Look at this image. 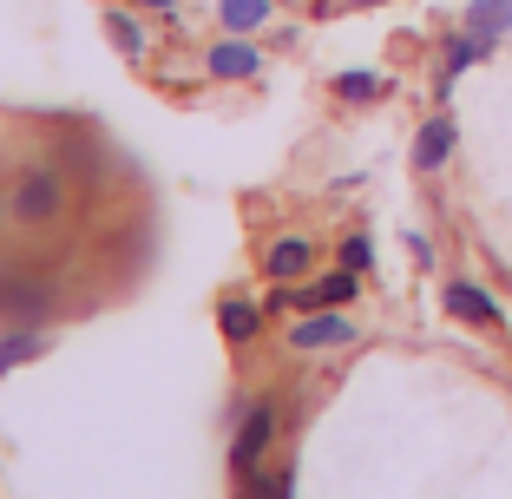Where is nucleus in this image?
Returning <instances> with one entry per match:
<instances>
[{
  "mask_svg": "<svg viewBox=\"0 0 512 499\" xmlns=\"http://www.w3.org/2000/svg\"><path fill=\"white\" fill-rule=\"evenodd\" d=\"M66 178H73L66 165H27V171H20L14 197H7L14 224L20 230H46V224H53V217L66 211Z\"/></svg>",
  "mask_w": 512,
  "mask_h": 499,
  "instance_id": "f257e3e1",
  "label": "nucleus"
},
{
  "mask_svg": "<svg viewBox=\"0 0 512 499\" xmlns=\"http://www.w3.org/2000/svg\"><path fill=\"white\" fill-rule=\"evenodd\" d=\"M276 427H283V408H276V401H250V408H243L237 434H230V473H237V480H250V473L270 460Z\"/></svg>",
  "mask_w": 512,
  "mask_h": 499,
  "instance_id": "f03ea898",
  "label": "nucleus"
},
{
  "mask_svg": "<svg viewBox=\"0 0 512 499\" xmlns=\"http://www.w3.org/2000/svg\"><path fill=\"white\" fill-rule=\"evenodd\" d=\"M53 276L27 270V263H0V316L7 322H46V309H53Z\"/></svg>",
  "mask_w": 512,
  "mask_h": 499,
  "instance_id": "7ed1b4c3",
  "label": "nucleus"
},
{
  "mask_svg": "<svg viewBox=\"0 0 512 499\" xmlns=\"http://www.w3.org/2000/svg\"><path fill=\"white\" fill-rule=\"evenodd\" d=\"M355 335H362V329H355L348 309H302V316L289 322L283 342L296 348V355H329V348H348Z\"/></svg>",
  "mask_w": 512,
  "mask_h": 499,
  "instance_id": "20e7f679",
  "label": "nucleus"
},
{
  "mask_svg": "<svg viewBox=\"0 0 512 499\" xmlns=\"http://www.w3.org/2000/svg\"><path fill=\"white\" fill-rule=\"evenodd\" d=\"M355 296H362V270H348V263L302 289H276V303H289V309H348Z\"/></svg>",
  "mask_w": 512,
  "mask_h": 499,
  "instance_id": "39448f33",
  "label": "nucleus"
},
{
  "mask_svg": "<svg viewBox=\"0 0 512 499\" xmlns=\"http://www.w3.org/2000/svg\"><path fill=\"white\" fill-rule=\"evenodd\" d=\"M440 303H447V316L453 322H473V329H506V309L486 296V283H473V276H453L447 289H440Z\"/></svg>",
  "mask_w": 512,
  "mask_h": 499,
  "instance_id": "423d86ee",
  "label": "nucleus"
},
{
  "mask_svg": "<svg viewBox=\"0 0 512 499\" xmlns=\"http://www.w3.org/2000/svg\"><path fill=\"white\" fill-rule=\"evenodd\" d=\"M453 152H460V125H453V112H434V119L414 132V171H421V178H440V171L453 165Z\"/></svg>",
  "mask_w": 512,
  "mask_h": 499,
  "instance_id": "0eeeda50",
  "label": "nucleus"
},
{
  "mask_svg": "<svg viewBox=\"0 0 512 499\" xmlns=\"http://www.w3.org/2000/svg\"><path fill=\"white\" fill-rule=\"evenodd\" d=\"M204 73L211 79H256L263 73V53L250 46V33H224V40L204 53Z\"/></svg>",
  "mask_w": 512,
  "mask_h": 499,
  "instance_id": "6e6552de",
  "label": "nucleus"
},
{
  "mask_svg": "<svg viewBox=\"0 0 512 499\" xmlns=\"http://www.w3.org/2000/svg\"><path fill=\"white\" fill-rule=\"evenodd\" d=\"M309 270H316V243L309 237L263 243V276H270V283H296V276H309Z\"/></svg>",
  "mask_w": 512,
  "mask_h": 499,
  "instance_id": "1a4fd4ad",
  "label": "nucleus"
},
{
  "mask_svg": "<svg viewBox=\"0 0 512 499\" xmlns=\"http://www.w3.org/2000/svg\"><path fill=\"white\" fill-rule=\"evenodd\" d=\"M46 355V322H7L0 335V375H14L20 362H40Z\"/></svg>",
  "mask_w": 512,
  "mask_h": 499,
  "instance_id": "9d476101",
  "label": "nucleus"
},
{
  "mask_svg": "<svg viewBox=\"0 0 512 499\" xmlns=\"http://www.w3.org/2000/svg\"><path fill=\"white\" fill-rule=\"evenodd\" d=\"M486 53H493V40H480V33H467V27L453 33V40H447V53H440V86H434L440 99L453 92V73H467V66H480Z\"/></svg>",
  "mask_w": 512,
  "mask_h": 499,
  "instance_id": "9b49d317",
  "label": "nucleus"
},
{
  "mask_svg": "<svg viewBox=\"0 0 512 499\" xmlns=\"http://www.w3.org/2000/svg\"><path fill=\"white\" fill-rule=\"evenodd\" d=\"M217 329H224L230 348H250L256 335H263V309L243 303V296H224V303H217Z\"/></svg>",
  "mask_w": 512,
  "mask_h": 499,
  "instance_id": "f8f14e48",
  "label": "nucleus"
},
{
  "mask_svg": "<svg viewBox=\"0 0 512 499\" xmlns=\"http://www.w3.org/2000/svg\"><path fill=\"white\" fill-rule=\"evenodd\" d=\"M460 27L499 46V40L512 33V0H467V14H460Z\"/></svg>",
  "mask_w": 512,
  "mask_h": 499,
  "instance_id": "ddd939ff",
  "label": "nucleus"
},
{
  "mask_svg": "<svg viewBox=\"0 0 512 499\" xmlns=\"http://www.w3.org/2000/svg\"><path fill=\"white\" fill-rule=\"evenodd\" d=\"M276 14V0H217V27L224 33H256V27H270Z\"/></svg>",
  "mask_w": 512,
  "mask_h": 499,
  "instance_id": "4468645a",
  "label": "nucleus"
},
{
  "mask_svg": "<svg viewBox=\"0 0 512 499\" xmlns=\"http://www.w3.org/2000/svg\"><path fill=\"white\" fill-rule=\"evenodd\" d=\"M99 20H106V40L119 46L125 60H145V27H138V14H125V7H106Z\"/></svg>",
  "mask_w": 512,
  "mask_h": 499,
  "instance_id": "2eb2a0df",
  "label": "nucleus"
},
{
  "mask_svg": "<svg viewBox=\"0 0 512 499\" xmlns=\"http://www.w3.org/2000/svg\"><path fill=\"white\" fill-rule=\"evenodd\" d=\"M335 99H342V106H375V99H388V79L362 73V66H355V73H335Z\"/></svg>",
  "mask_w": 512,
  "mask_h": 499,
  "instance_id": "dca6fc26",
  "label": "nucleus"
},
{
  "mask_svg": "<svg viewBox=\"0 0 512 499\" xmlns=\"http://www.w3.org/2000/svg\"><path fill=\"white\" fill-rule=\"evenodd\" d=\"M237 486H243L237 499H289V486H296V473H289V467H256L250 480H237Z\"/></svg>",
  "mask_w": 512,
  "mask_h": 499,
  "instance_id": "f3484780",
  "label": "nucleus"
},
{
  "mask_svg": "<svg viewBox=\"0 0 512 499\" xmlns=\"http://www.w3.org/2000/svg\"><path fill=\"white\" fill-rule=\"evenodd\" d=\"M342 263H348V270H375V243H368V230H348V237H342Z\"/></svg>",
  "mask_w": 512,
  "mask_h": 499,
  "instance_id": "a211bd4d",
  "label": "nucleus"
},
{
  "mask_svg": "<svg viewBox=\"0 0 512 499\" xmlns=\"http://www.w3.org/2000/svg\"><path fill=\"white\" fill-rule=\"evenodd\" d=\"M138 7H151V14H178L184 0H138Z\"/></svg>",
  "mask_w": 512,
  "mask_h": 499,
  "instance_id": "6ab92c4d",
  "label": "nucleus"
},
{
  "mask_svg": "<svg viewBox=\"0 0 512 499\" xmlns=\"http://www.w3.org/2000/svg\"><path fill=\"white\" fill-rule=\"evenodd\" d=\"M348 7H388V0H348Z\"/></svg>",
  "mask_w": 512,
  "mask_h": 499,
  "instance_id": "aec40b11",
  "label": "nucleus"
},
{
  "mask_svg": "<svg viewBox=\"0 0 512 499\" xmlns=\"http://www.w3.org/2000/svg\"><path fill=\"white\" fill-rule=\"evenodd\" d=\"M7 217H14V211H7V197H0V230H7Z\"/></svg>",
  "mask_w": 512,
  "mask_h": 499,
  "instance_id": "412c9836",
  "label": "nucleus"
},
{
  "mask_svg": "<svg viewBox=\"0 0 512 499\" xmlns=\"http://www.w3.org/2000/svg\"><path fill=\"white\" fill-rule=\"evenodd\" d=\"M276 7H302V0H276Z\"/></svg>",
  "mask_w": 512,
  "mask_h": 499,
  "instance_id": "4be33fe9",
  "label": "nucleus"
}]
</instances>
